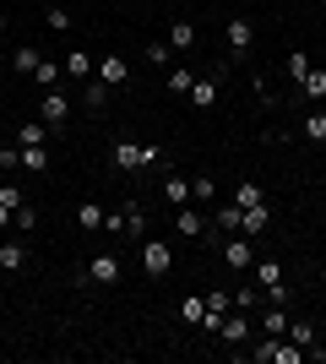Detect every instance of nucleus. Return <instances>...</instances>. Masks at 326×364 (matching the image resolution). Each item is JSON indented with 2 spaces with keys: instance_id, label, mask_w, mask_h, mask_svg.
Returning <instances> with one entry per match:
<instances>
[{
  "instance_id": "obj_43",
  "label": "nucleus",
  "mask_w": 326,
  "mask_h": 364,
  "mask_svg": "<svg viewBox=\"0 0 326 364\" xmlns=\"http://www.w3.org/2000/svg\"><path fill=\"white\" fill-rule=\"evenodd\" d=\"M6 65H11V60H6V55H0V71H6Z\"/></svg>"
},
{
  "instance_id": "obj_37",
  "label": "nucleus",
  "mask_w": 326,
  "mask_h": 364,
  "mask_svg": "<svg viewBox=\"0 0 326 364\" xmlns=\"http://www.w3.org/2000/svg\"><path fill=\"white\" fill-rule=\"evenodd\" d=\"M272 353H278V337H261V343L250 348V359H256V364H272Z\"/></svg>"
},
{
  "instance_id": "obj_13",
  "label": "nucleus",
  "mask_w": 326,
  "mask_h": 364,
  "mask_svg": "<svg viewBox=\"0 0 326 364\" xmlns=\"http://www.w3.org/2000/svg\"><path fill=\"white\" fill-rule=\"evenodd\" d=\"M217 337H223V343H245V337H250V321L239 316V304H234L229 316H223V326H217Z\"/></svg>"
},
{
  "instance_id": "obj_32",
  "label": "nucleus",
  "mask_w": 326,
  "mask_h": 364,
  "mask_svg": "<svg viewBox=\"0 0 326 364\" xmlns=\"http://www.w3.org/2000/svg\"><path fill=\"white\" fill-rule=\"evenodd\" d=\"M44 22H49V33H71V11H65V6H49Z\"/></svg>"
},
{
  "instance_id": "obj_25",
  "label": "nucleus",
  "mask_w": 326,
  "mask_h": 364,
  "mask_svg": "<svg viewBox=\"0 0 326 364\" xmlns=\"http://www.w3.org/2000/svg\"><path fill=\"white\" fill-rule=\"evenodd\" d=\"M299 92H305L310 104H326V71H315V65H310V76L299 82Z\"/></svg>"
},
{
  "instance_id": "obj_14",
  "label": "nucleus",
  "mask_w": 326,
  "mask_h": 364,
  "mask_svg": "<svg viewBox=\"0 0 326 364\" xmlns=\"http://www.w3.org/2000/svg\"><path fill=\"white\" fill-rule=\"evenodd\" d=\"M169 49H174V55H185V49H196V22H190V16H180V22L169 28Z\"/></svg>"
},
{
  "instance_id": "obj_40",
  "label": "nucleus",
  "mask_w": 326,
  "mask_h": 364,
  "mask_svg": "<svg viewBox=\"0 0 326 364\" xmlns=\"http://www.w3.org/2000/svg\"><path fill=\"white\" fill-rule=\"evenodd\" d=\"M234 304H239V310H250V304H261V299H256V289H250V283H239V289H234Z\"/></svg>"
},
{
  "instance_id": "obj_2",
  "label": "nucleus",
  "mask_w": 326,
  "mask_h": 364,
  "mask_svg": "<svg viewBox=\"0 0 326 364\" xmlns=\"http://www.w3.org/2000/svg\"><path fill=\"white\" fill-rule=\"evenodd\" d=\"M141 272L153 277V283H163V277L174 272V250L163 240H141Z\"/></svg>"
},
{
  "instance_id": "obj_26",
  "label": "nucleus",
  "mask_w": 326,
  "mask_h": 364,
  "mask_svg": "<svg viewBox=\"0 0 326 364\" xmlns=\"http://www.w3.org/2000/svg\"><path fill=\"white\" fill-rule=\"evenodd\" d=\"M261 332L266 337H283V332H288V310H283V304H272V310L261 316Z\"/></svg>"
},
{
  "instance_id": "obj_38",
  "label": "nucleus",
  "mask_w": 326,
  "mask_h": 364,
  "mask_svg": "<svg viewBox=\"0 0 326 364\" xmlns=\"http://www.w3.org/2000/svg\"><path fill=\"white\" fill-rule=\"evenodd\" d=\"M190 196H196V201H212V196H217L212 174H202V180H190Z\"/></svg>"
},
{
  "instance_id": "obj_46",
  "label": "nucleus",
  "mask_w": 326,
  "mask_h": 364,
  "mask_svg": "<svg viewBox=\"0 0 326 364\" xmlns=\"http://www.w3.org/2000/svg\"><path fill=\"white\" fill-rule=\"evenodd\" d=\"M0 174H6V168H0Z\"/></svg>"
},
{
  "instance_id": "obj_9",
  "label": "nucleus",
  "mask_w": 326,
  "mask_h": 364,
  "mask_svg": "<svg viewBox=\"0 0 326 364\" xmlns=\"http://www.w3.org/2000/svg\"><path fill=\"white\" fill-rule=\"evenodd\" d=\"M174 228H180V234H185V240H207V223H202V213H196V207H174Z\"/></svg>"
},
{
  "instance_id": "obj_35",
  "label": "nucleus",
  "mask_w": 326,
  "mask_h": 364,
  "mask_svg": "<svg viewBox=\"0 0 326 364\" xmlns=\"http://www.w3.org/2000/svg\"><path fill=\"white\" fill-rule=\"evenodd\" d=\"M299 359H305L299 343H278V353H272V364H299Z\"/></svg>"
},
{
  "instance_id": "obj_3",
  "label": "nucleus",
  "mask_w": 326,
  "mask_h": 364,
  "mask_svg": "<svg viewBox=\"0 0 326 364\" xmlns=\"http://www.w3.org/2000/svg\"><path fill=\"white\" fill-rule=\"evenodd\" d=\"M256 289L272 304H288V277H283V261H256Z\"/></svg>"
},
{
  "instance_id": "obj_31",
  "label": "nucleus",
  "mask_w": 326,
  "mask_h": 364,
  "mask_svg": "<svg viewBox=\"0 0 326 364\" xmlns=\"http://www.w3.org/2000/svg\"><path fill=\"white\" fill-rule=\"evenodd\" d=\"M0 201H6L11 213H22V207H28V191H22V185H11V180H0Z\"/></svg>"
},
{
  "instance_id": "obj_41",
  "label": "nucleus",
  "mask_w": 326,
  "mask_h": 364,
  "mask_svg": "<svg viewBox=\"0 0 326 364\" xmlns=\"http://www.w3.org/2000/svg\"><path fill=\"white\" fill-rule=\"evenodd\" d=\"M0 168H22V147H0Z\"/></svg>"
},
{
  "instance_id": "obj_12",
  "label": "nucleus",
  "mask_w": 326,
  "mask_h": 364,
  "mask_svg": "<svg viewBox=\"0 0 326 364\" xmlns=\"http://www.w3.org/2000/svg\"><path fill=\"white\" fill-rule=\"evenodd\" d=\"M163 87H169L174 98H190V87H196V71H190V65H169V71H163Z\"/></svg>"
},
{
  "instance_id": "obj_6",
  "label": "nucleus",
  "mask_w": 326,
  "mask_h": 364,
  "mask_svg": "<svg viewBox=\"0 0 326 364\" xmlns=\"http://www.w3.org/2000/svg\"><path fill=\"white\" fill-rule=\"evenodd\" d=\"M93 76L104 82V87H125V82H131V65H125V55H98Z\"/></svg>"
},
{
  "instance_id": "obj_10",
  "label": "nucleus",
  "mask_w": 326,
  "mask_h": 364,
  "mask_svg": "<svg viewBox=\"0 0 326 364\" xmlns=\"http://www.w3.org/2000/svg\"><path fill=\"white\" fill-rule=\"evenodd\" d=\"M120 218H125V240H147V213H141V201H125L120 207Z\"/></svg>"
},
{
  "instance_id": "obj_27",
  "label": "nucleus",
  "mask_w": 326,
  "mask_h": 364,
  "mask_svg": "<svg viewBox=\"0 0 326 364\" xmlns=\"http://www.w3.org/2000/svg\"><path fill=\"white\" fill-rule=\"evenodd\" d=\"M82 104L93 109V114H98V109L109 104V87H104V82H98V76H87V87H82Z\"/></svg>"
},
{
  "instance_id": "obj_45",
  "label": "nucleus",
  "mask_w": 326,
  "mask_h": 364,
  "mask_svg": "<svg viewBox=\"0 0 326 364\" xmlns=\"http://www.w3.org/2000/svg\"><path fill=\"white\" fill-rule=\"evenodd\" d=\"M321 316H326V304H321Z\"/></svg>"
},
{
  "instance_id": "obj_42",
  "label": "nucleus",
  "mask_w": 326,
  "mask_h": 364,
  "mask_svg": "<svg viewBox=\"0 0 326 364\" xmlns=\"http://www.w3.org/2000/svg\"><path fill=\"white\" fill-rule=\"evenodd\" d=\"M11 218H16V213H11V207H6V201H0V234L11 228Z\"/></svg>"
},
{
  "instance_id": "obj_11",
  "label": "nucleus",
  "mask_w": 326,
  "mask_h": 364,
  "mask_svg": "<svg viewBox=\"0 0 326 364\" xmlns=\"http://www.w3.org/2000/svg\"><path fill=\"white\" fill-rule=\"evenodd\" d=\"M223 38H229V55L239 60V55L250 49V22H245V16H229V28H223Z\"/></svg>"
},
{
  "instance_id": "obj_8",
  "label": "nucleus",
  "mask_w": 326,
  "mask_h": 364,
  "mask_svg": "<svg viewBox=\"0 0 326 364\" xmlns=\"http://www.w3.org/2000/svg\"><path fill=\"white\" fill-rule=\"evenodd\" d=\"M22 267H28V234L0 245V272H22Z\"/></svg>"
},
{
  "instance_id": "obj_39",
  "label": "nucleus",
  "mask_w": 326,
  "mask_h": 364,
  "mask_svg": "<svg viewBox=\"0 0 326 364\" xmlns=\"http://www.w3.org/2000/svg\"><path fill=\"white\" fill-rule=\"evenodd\" d=\"M11 228H16V234H33V228H38V213H33V207H22V213L11 218Z\"/></svg>"
},
{
  "instance_id": "obj_24",
  "label": "nucleus",
  "mask_w": 326,
  "mask_h": 364,
  "mask_svg": "<svg viewBox=\"0 0 326 364\" xmlns=\"http://www.w3.org/2000/svg\"><path fill=\"white\" fill-rule=\"evenodd\" d=\"M104 207H98V201H82V207H77V228H87V234H93V228H104Z\"/></svg>"
},
{
  "instance_id": "obj_21",
  "label": "nucleus",
  "mask_w": 326,
  "mask_h": 364,
  "mask_svg": "<svg viewBox=\"0 0 326 364\" xmlns=\"http://www.w3.org/2000/svg\"><path fill=\"white\" fill-rule=\"evenodd\" d=\"M38 60H44V55H38V44L11 49V71H22V76H33V71H38Z\"/></svg>"
},
{
  "instance_id": "obj_1",
  "label": "nucleus",
  "mask_w": 326,
  "mask_h": 364,
  "mask_svg": "<svg viewBox=\"0 0 326 364\" xmlns=\"http://www.w3.org/2000/svg\"><path fill=\"white\" fill-rule=\"evenodd\" d=\"M109 164H114V168H153V164H163V147H147V141H114V147H109Z\"/></svg>"
},
{
  "instance_id": "obj_20",
  "label": "nucleus",
  "mask_w": 326,
  "mask_h": 364,
  "mask_svg": "<svg viewBox=\"0 0 326 364\" xmlns=\"http://www.w3.org/2000/svg\"><path fill=\"white\" fill-rule=\"evenodd\" d=\"M202 316H207V294H185V299H180V321H185V326H202Z\"/></svg>"
},
{
  "instance_id": "obj_28",
  "label": "nucleus",
  "mask_w": 326,
  "mask_h": 364,
  "mask_svg": "<svg viewBox=\"0 0 326 364\" xmlns=\"http://www.w3.org/2000/svg\"><path fill=\"white\" fill-rule=\"evenodd\" d=\"M49 168V147H22V174H44Z\"/></svg>"
},
{
  "instance_id": "obj_30",
  "label": "nucleus",
  "mask_w": 326,
  "mask_h": 364,
  "mask_svg": "<svg viewBox=\"0 0 326 364\" xmlns=\"http://www.w3.org/2000/svg\"><path fill=\"white\" fill-rule=\"evenodd\" d=\"M234 201H239V207H261V201H266V191H261V185H256V180H239V191H234Z\"/></svg>"
},
{
  "instance_id": "obj_5",
  "label": "nucleus",
  "mask_w": 326,
  "mask_h": 364,
  "mask_svg": "<svg viewBox=\"0 0 326 364\" xmlns=\"http://www.w3.org/2000/svg\"><path fill=\"white\" fill-rule=\"evenodd\" d=\"M217 256H223V267H234V272H250V240L245 234H223V240H217Z\"/></svg>"
},
{
  "instance_id": "obj_33",
  "label": "nucleus",
  "mask_w": 326,
  "mask_h": 364,
  "mask_svg": "<svg viewBox=\"0 0 326 364\" xmlns=\"http://www.w3.org/2000/svg\"><path fill=\"white\" fill-rule=\"evenodd\" d=\"M60 71H65V65H55V60H38V71H33V76H38V87H55V82H60Z\"/></svg>"
},
{
  "instance_id": "obj_36",
  "label": "nucleus",
  "mask_w": 326,
  "mask_h": 364,
  "mask_svg": "<svg viewBox=\"0 0 326 364\" xmlns=\"http://www.w3.org/2000/svg\"><path fill=\"white\" fill-rule=\"evenodd\" d=\"M294 343L299 348H315V321H294Z\"/></svg>"
},
{
  "instance_id": "obj_34",
  "label": "nucleus",
  "mask_w": 326,
  "mask_h": 364,
  "mask_svg": "<svg viewBox=\"0 0 326 364\" xmlns=\"http://www.w3.org/2000/svg\"><path fill=\"white\" fill-rule=\"evenodd\" d=\"M305 76H310V60H305V55H299V49H294V55H288V82H294V87H299Z\"/></svg>"
},
{
  "instance_id": "obj_4",
  "label": "nucleus",
  "mask_w": 326,
  "mask_h": 364,
  "mask_svg": "<svg viewBox=\"0 0 326 364\" xmlns=\"http://www.w3.org/2000/svg\"><path fill=\"white\" fill-rule=\"evenodd\" d=\"M87 283H93V289H114V283H120V256H114V250L87 256Z\"/></svg>"
},
{
  "instance_id": "obj_23",
  "label": "nucleus",
  "mask_w": 326,
  "mask_h": 364,
  "mask_svg": "<svg viewBox=\"0 0 326 364\" xmlns=\"http://www.w3.org/2000/svg\"><path fill=\"white\" fill-rule=\"evenodd\" d=\"M299 136L305 141H326V109H310V114L299 120Z\"/></svg>"
},
{
  "instance_id": "obj_19",
  "label": "nucleus",
  "mask_w": 326,
  "mask_h": 364,
  "mask_svg": "<svg viewBox=\"0 0 326 364\" xmlns=\"http://www.w3.org/2000/svg\"><path fill=\"white\" fill-rule=\"evenodd\" d=\"M93 55H87V49H71V55H65V76H77V82H87V76H93Z\"/></svg>"
},
{
  "instance_id": "obj_18",
  "label": "nucleus",
  "mask_w": 326,
  "mask_h": 364,
  "mask_svg": "<svg viewBox=\"0 0 326 364\" xmlns=\"http://www.w3.org/2000/svg\"><path fill=\"white\" fill-rule=\"evenodd\" d=\"M239 218H245V207H239V201H223V207H212V223L223 228V234H239Z\"/></svg>"
},
{
  "instance_id": "obj_7",
  "label": "nucleus",
  "mask_w": 326,
  "mask_h": 364,
  "mask_svg": "<svg viewBox=\"0 0 326 364\" xmlns=\"http://www.w3.org/2000/svg\"><path fill=\"white\" fill-rule=\"evenodd\" d=\"M38 120H44L49 131H60V125L71 120V98H65V92H44V104H38Z\"/></svg>"
},
{
  "instance_id": "obj_15",
  "label": "nucleus",
  "mask_w": 326,
  "mask_h": 364,
  "mask_svg": "<svg viewBox=\"0 0 326 364\" xmlns=\"http://www.w3.org/2000/svg\"><path fill=\"white\" fill-rule=\"evenodd\" d=\"M217 92H223V87H217V71H212V76H196L190 104H196V109H212V104H217Z\"/></svg>"
},
{
  "instance_id": "obj_29",
  "label": "nucleus",
  "mask_w": 326,
  "mask_h": 364,
  "mask_svg": "<svg viewBox=\"0 0 326 364\" xmlns=\"http://www.w3.org/2000/svg\"><path fill=\"white\" fill-rule=\"evenodd\" d=\"M169 55H174V49L163 44V38H158V44H147V49H141V60H147V65H158V71H169V65H174Z\"/></svg>"
},
{
  "instance_id": "obj_44",
  "label": "nucleus",
  "mask_w": 326,
  "mask_h": 364,
  "mask_svg": "<svg viewBox=\"0 0 326 364\" xmlns=\"http://www.w3.org/2000/svg\"><path fill=\"white\" fill-rule=\"evenodd\" d=\"M0 33H6V11H0Z\"/></svg>"
},
{
  "instance_id": "obj_17",
  "label": "nucleus",
  "mask_w": 326,
  "mask_h": 364,
  "mask_svg": "<svg viewBox=\"0 0 326 364\" xmlns=\"http://www.w3.org/2000/svg\"><path fill=\"white\" fill-rule=\"evenodd\" d=\"M55 136L44 120H28V125H16V147H44V141Z\"/></svg>"
},
{
  "instance_id": "obj_22",
  "label": "nucleus",
  "mask_w": 326,
  "mask_h": 364,
  "mask_svg": "<svg viewBox=\"0 0 326 364\" xmlns=\"http://www.w3.org/2000/svg\"><path fill=\"white\" fill-rule=\"evenodd\" d=\"M163 201H169V207H185V201H190V180H180V174H163Z\"/></svg>"
},
{
  "instance_id": "obj_16",
  "label": "nucleus",
  "mask_w": 326,
  "mask_h": 364,
  "mask_svg": "<svg viewBox=\"0 0 326 364\" xmlns=\"http://www.w3.org/2000/svg\"><path fill=\"white\" fill-rule=\"evenodd\" d=\"M266 223H272L266 201H261V207H245V218H239V234H245V240H256V234H266Z\"/></svg>"
}]
</instances>
